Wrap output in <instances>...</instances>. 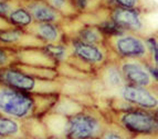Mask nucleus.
Here are the masks:
<instances>
[{
	"label": "nucleus",
	"instance_id": "obj_1",
	"mask_svg": "<svg viewBox=\"0 0 158 139\" xmlns=\"http://www.w3.org/2000/svg\"><path fill=\"white\" fill-rule=\"evenodd\" d=\"M0 85L37 95L56 94L61 87L56 79H42L33 77L15 66L0 68Z\"/></svg>",
	"mask_w": 158,
	"mask_h": 139
},
{
	"label": "nucleus",
	"instance_id": "obj_2",
	"mask_svg": "<svg viewBox=\"0 0 158 139\" xmlns=\"http://www.w3.org/2000/svg\"><path fill=\"white\" fill-rule=\"evenodd\" d=\"M104 45L117 59H138L152 62L145 39L138 34L123 31L106 36Z\"/></svg>",
	"mask_w": 158,
	"mask_h": 139
},
{
	"label": "nucleus",
	"instance_id": "obj_3",
	"mask_svg": "<svg viewBox=\"0 0 158 139\" xmlns=\"http://www.w3.org/2000/svg\"><path fill=\"white\" fill-rule=\"evenodd\" d=\"M0 112L18 119H26L35 114L33 94L0 85Z\"/></svg>",
	"mask_w": 158,
	"mask_h": 139
},
{
	"label": "nucleus",
	"instance_id": "obj_4",
	"mask_svg": "<svg viewBox=\"0 0 158 139\" xmlns=\"http://www.w3.org/2000/svg\"><path fill=\"white\" fill-rule=\"evenodd\" d=\"M104 130L102 119L96 114L81 110L66 120L64 135L68 139H98Z\"/></svg>",
	"mask_w": 158,
	"mask_h": 139
},
{
	"label": "nucleus",
	"instance_id": "obj_5",
	"mask_svg": "<svg viewBox=\"0 0 158 139\" xmlns=\"http://www.w3.org/2000/svg\"><path fill=\"white\" fill-rule=\"evenodd\" d=\"M119 123L127 132L139 135L157 134V118L153 112L145 109L124 110L119 116Z\"/></svg>",
	"mask_w": 158,
	"mask_h": 139
},
{
	"label": "nucleus",
	"instance_id": "obj_6",
	"mask_svg": "<svg viewBox=\"0 0 158 139\" xmlns=\"http://www.w3.org/2000/svg\"><path fill=\"white\" fill-rule=\"evenodd\" d=\"M71 55L80 59L84 64L92 68H101L104 64L111 60V51L106 48L105 45H93L70 38L68 41Z\"/></svg>",
	"mask_w": 158,
	"mask_h": 139
},
{
	"label": "nucleus",
	"instance_id": "obj_7",
	"mask_svg": "<svg viewBox=\"0 0 158 139\" xmlns=\"http://www.w3.org/2000/svg\"><path fill=\"white\" fill-rule=\"evenodd\" d=\"M117 64L126 83L147 88L153 87L155 80L148 71L146 61L138 59H117Z\"/></svg>",
	"mask_w": 158,
	"mask_h": 139
},
{
	"label": "nucleus",
	"instance_id": "obj_8",
	"mask_svg": "<svg viewBox=\"0 0 158 139\" xmlns=\"http://www.w3.org/2000/svg\"><path fill=\"white\" fill-rule=\"evenodd\" d=\"M108 19L114 22L122 31L138 34L144 28L140 9L108 7Z\"/></svg>",
	"mask_w": 158,
	"mask_h": 139
},
{
	"label": "nucleus",
	"instance_id": "obj_9",
	"mask_svg": "<svg viewBox=\"0 0 158 139\" xmlns=\"http://www.w3.org/2000/svg\"><path fill=\"white\" fill-rule=\"evenodd\" d=\"M121 96L125 102L135 105L143 109H155L157 107V96L147 87L125 83L121 87Z\"/></svg>",
	"mask_w": 158,
	"mask_h": 139
},
{
	"label": "nucleus",
	"instance_id": "obj_10",
	"mask_svg": "<svg viewBox=\"0 0 158 139\" xmlns=\"http://www.w3.org/2000/svg\"><path fill=\"white\" fill-rule=\"evenodd\" d=\"M20 3L28 9L33 21L35 22H53L63 25L66 20H71L64 18L60 12L54 10L43 0H20Z\"/></svg>",
	"mask_w": 158,
	"mask_h": 139
},
{
	"label": "nucleus",
	"instance_id": "obj_11",
	"mask_svg": "<svg viewBox=\"0 0 158 139\" xmlns=\"http://www.w3.org/2000/svg\"><path fill=\"white\" fill-rule=\"evenodd\" d=\"M23 30L40 39L43 43H58L64 41V29L62 25L33 21Z\"/></svg>",
	"mask_w": 158,
	"mask_h": 139
},
{
	"label": "nucleus",
	"instance_id": "obj_12",
	"mask_svg": "<svg viewBox=\"0 0 158 139\" xmlns=\"http://www.w3.org/2000/svg\"><path fill=\"white\" fill-rule=\"evenodd\" d=\"M17 62L33 67L58 69V62L51 58L42 48L17 49Z\"/></svg>",
	"mask_w": 158,
	"mask_h": 139
},
{
	"label": "nucleus",
	"instance_id": "obj_13",
	"mask_svg": "<svg viewBox=\"0 0 158 139\" xmlns=\"http://www.w3.org/2000/svg\"><path fill=\"white\" fill-rule=\"evenodd\" d=\"M100 69V76L103 83L107 87L113 89H119L125 85V79L121 72V69L117 64V59H111L104 64Z\"/></svg>",
	"mask_w": 158,
	"mask_h": 139
},
{
	"label": "nucleus",
	"instance_id": "obj_14",
	"mask_svg": "<svg viewBox=\"0 0 158 139\" xmlns=\"http://www.w3.org/2000/svg\"><path fill=\"white\" fill-rule=\"evenodd\" d=\"M72 38L93 45H104L105 41V35L103 34L100 26L91 24H83V26L77 30L75 35H73Z\"/></svg>",
	"mask_w": 158,
	"mask_h": 139
},
{
	"label": "nucleus",
	"instance_id": "obj_15",
	"mask_svg": "<svg viewBox=\"0 0 158 139\" xmlns=\"http://www.w3.org/2000/svg\"><path fill=\"white\" fill-rule=\"evenodd\" d=\"M6 18L13 27L20 28V29H24V28H27L33 22V19H32L30 12L26 7H23L20 3V1H19L18 5L15 6L9 11L8 15L6 16Z\"/></svg>",
	"mask_w": 158,
	"mask_h": 139
},
{
	"label": "nucleus",
	"instance_id": "obj_16",
	"mask_svg": "<svg viewBox=\"0 0 158 139\" xmlns=\"http://www.w3.org/2000/svg\"><path fill=\"white\" fill-rule=\"evenodd\" d=\"M54 10L60 12L66 19H75L80 16V12L74 7L72 0H43Z\"/></svg>",
	"mask_w": 158,
	"mask_h": 139
},
{
	"label": "nucleus",
	"instance_id": "obj_17",
	"mask_svg": "<svg viewBox=\"0 0 158 139\" xmlns=\"http://www.w3.org/2000/svg\"><path fill=\"white\" fill-rule=\"evenodd\" d=\"M20 134V125L12 118L0 114V137H17Z\"/></svg>",
	"mask_w": 158,
	"mask_h": 139
},
{
	"label": "nucleus",
	"instance_id": "obj_18",
	"mask_svg": "<svg viewBox=\"0 0 158 139\" xmlns=\"http://www.w3.org/2000/svg\"><path fill=\"white\" fill-rule=\"evenodd\" d=\"M17 62V49L0 45V68L8 67Z\"/></svg>",
	"mask_w": 158,
	"mask_h": 139
},
{
	"label": "nucleus",
	"instance_id": "obj_19",
	"mask_svg": "<svg viewBox=\"0 0 158 139\" xmlns=\"http://www.w3.org/2000/svg\"><path fill=\"white\" fill-rule=\"evenodd\" d=\"M106 7H121V8H142L140 0H105Z\"/></svg>",
	"mask_w": 158,
	"mask_h": 139
},
{
	"label": "nucleus",
	"instance_id": "obj_20",
	"mask_svg": "<svg viewBox=\"0 0 158 139\" xmlns=\"http://www.w3.org/2000/svg\"><path fill=\"white\" fill-rule=\"evenodd\" d=\"M145 41H146V46H147V48H148V52H149L150 61H152V64L157 66V62H158L157 38H156V36H152V37L146 38Z\"/></svg>",
	"mask_w": 158,
	"mask_h": 139
},
{
	"label": "nucleus",
	"instance_id": "obj_21",
	"mask_svg": "<svg viewBox=\"0 0 158 139\" xmlns=\"http://www.w3.org/2000/svg\"><path fill=\"white\" fill-rule=\"evenodd\" d=\"M100 138L101 139H127V137L122 132V130H117V129H105L102 132Z\"/></svg>",
	"mask_w": 158,
	"mask_h": 139
},
{
	"label": "nucleus",
	"instance_id": "obj_22",
	"mask_svg": "<svg viewBox=\"0 0 158 139\" xmlns=\"http://www.w3.org/2000/svg\"><path fill=\"white\" fill-rule=\"evenodd\" d=\"M20 0H0V16L6 17L11 9L19 3Z\"/></svg>",
	"mask_w": 158,
	"mask_h": 139
},
{
	"label": "nucleus",
	"instance_id": "obj_23",
	"mask_svg": "<svg viewBox=\"0 0 158 139\" xmlns=\"http://www.w3.org/2000/svg\"><path fill=\"white\" fill-rule=\"evenodd\" d=\"M134 139H156V135H139Z\"/></svg>",
	"mask_w": 158,
	"mask_h": 139
},
{
	"label": "nucleus",
	"instance_id": "obj_24",
	"mask_svg": "<svg viewBox=\"0 0 158 139\" xmlns=\"http://www.w3.org/2000/svg\"><path fill=\"white\" fill-rule=\"evenodd\" d=\"M9 139H18V138H16V137H10Z\"/></svg>",
	"mask_w": 158,
	"mask_h": 139
},
{
	"label": "nucleus",
	"instance_id": "obj_25",
	"mask_svg": "<svg viewBox=\"0 0 158 139\" xmlns=\"http://www.w3.org/2000/svg\"><path fill=\"white\" fill-rule=\"evenodd\" d=\"M90 139H94V138H90Z\"/></svg>",
	"mask_w": 158,
	"mask_h": 139
},
{
	"label": "nucleus",
	"instance_id": "obj_26",
	"mask_svg": "<svg viewBox=\"0 0 158 139\" xmlns=\"http://www.w3.org/2000/svg\"><path fill=\"white\" fill-rule=\"evenodd\" d=\"M0 45H2V43H0Z\"/></svg>",
	"mask_w": 158,
	"mask_h": 139
}]
</instances>
